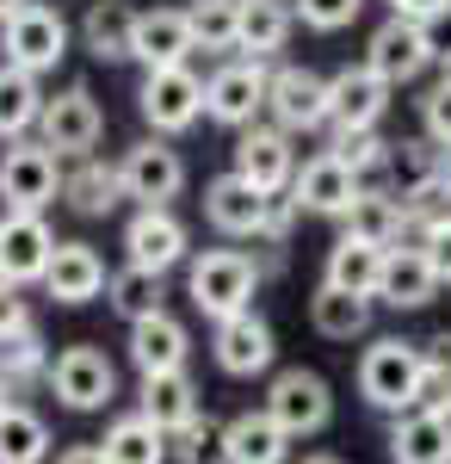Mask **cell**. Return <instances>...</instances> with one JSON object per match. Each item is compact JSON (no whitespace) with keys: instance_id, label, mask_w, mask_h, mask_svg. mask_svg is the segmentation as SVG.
I'll use <instances>...</instances> for the list:
<instances>
[{"instance_id":"obj_1","label":"cell","mask_w":451,"mask_h":464,"mask_svg":"<svg viewBox=\"0 0 451 464\" xmlns=\"http://www.w3.org/2000/svg\"><path fill=\"white\" fill-rule=\"evenodd\" d=\"M254 291H260V266L242 248H205L186 260V297H192V310L205 322L254 310Z\"/></svg>"},{"instance_id":"obj_2","label":"cell","mask_w":451,"mask_h":464,"mask_svg":"<svg viewBox=\"0 0 451 464\" xmlns=\"http://www.w3.org/2000/svg\"><path fill=\"white\" fill-rule=\"evenodd\" d=\"M420 372H427V347L402 341V334H383L359 353V396L378 415H408L420 402Z\"/></svg>"},{"instance_id":"obj_3","label":"cell","mask_w":451,"mask_h":464,"mask_svg":"<svg viewBox=\"0 0 451 464\" xmlns=\"http://www.w3.org/2000/svg\"><path fill=\"white\" fill-rule=\"evenodd\" d=\"M62 198V155L43 143V137H25V143H6L0 155V211H50Z\"/></svg>"},{"instance_id":"obj_4","label":"cell","mask_w":451,"mask_h":464,"mask_svg":"<svg viewBox=\"0 0 451 464\" xmlns=\"http://www.w3.org/2000/svg\"><path fill=\"white\" fill-rule=\"evenodd\" d=\"M43 384L56 391L62 409H74V415H100V409L118 402V365L105 359V347L74 341V347H62V353L50 359V378H43Z\"/></svg>"},{"instance_id":"obj_5","label":"cell","mask_w":451,"mask_h":464,"mask_svg":"<svg viewBox=\"0 0 451 464\" xmlns=\"http://www.w3.org/2000/svg\"><path fill=\"white\" fill-rule=\"evenodd\" d=\"M266 415L291 440H315V433H328V421H334V391H328V378L310 372V365H284V372H273V384H266Z\"/></svg>"},{"instance_id":"obj_6","label":"cell","mask_w":451,"mask_h":464,"mask_svg":"<svg viewBox=\"0 0 451 464\" xmlns=\"http://www.w3.org/2000/svg\"><path fill=\"white\" fill-rule=\"evenodd\" d=\"M137 111L155 137H179V130H192L205 118V81L192 74V63H179V69H142Z\"/></svg>"},{"instance_id":"obj_7","label":"cell","mask_w":451,"mask_h":464,"mask_svg":"<svg viewBox=\"0 0 451 464\" xmlns=\"http://www.w3.org/2000/svg\"><path fill=\"white\" fill-rule=\"evenodd\" d=\"M62 56H69V19L56 6H43V0H32L25 13H13L0 25V63H13V69L50 74V69H62Z\"/></svg>"},{"instance_id":"obj_8","label":"cell","mask_w":451,"mask_h":464,"mask_svg":"<svg viewBox=\"0 0 451 464\" xmlns=\"http://www.w3.org/2000/svg\"><path fill=\"white\" fill-rule=\"evenodd\" d=\"M266 100H273V69L254 63V56H235V63H223V69L205 81V118H210V124H223V130H247V124H260Z\"/></svg>"},{"instance_id":"obj_9","label":"cell","mask_w":451,"mask_h":464,"mask_svg":"<svg viewBox=\"0 0 451 464\" xmlns=\"http://www.w3.org/2000/svg\"><path fill=\"white\" fill-rule=\"evenodd\" d=\"M273 198L278 192H260L254 179H242L235 168L216 174L205 186V223L229 242H266V217H273Z\"/></svg>"},{"instance_id":"obj_10","label":"cell","mask_w":451,"mask_h":464,"mask_svg":"<svg viewBox=\"0 0 451 464\" xmlns=\"http://www.w3.org/2000/svg\"><path fill=\"white\" fill-rule=\"evenodd\" d=\"M118 174H124V198H137V211L149 205H174L186 192V161L168 137H142L118 155Z\"/></svg>"},{"instance_id":"obj_11","label":"cell","mask_w":451,"mask_h":464,"mask_svg":"<svg viewBox=\"0 0 451 464\" xmlns=\"http://www.w3.org/2000/svg\"><path fill=\"white\" fill-rule=\"evenodd\" d=\"M210 359H216V372H229V378H260V372H273V359H278L273 322L260 316V310L210 322Z\"/></svg>"},{"instance_id":"obj_12","label":"cell","mask_w":451,"mask_h":464,"mask_svg":"<svg viewBox=\"0 0 451 464\" xmlns=\"http://www.w3.org/2000/svg\"><path fill=\"white\" fill-rule=\"evenodd\" d=\"M365 63H371L389 87H408V81H420V74L439 63V50H433V37H427L420 19L389 13L378 32H371V44H365Z\"/></svg>"},{"instance_id":"obj_13","label":"cell","mask_w":451,"mask_h":464,"mask_svg":"<svg viewBox=\"0 0 451 464\" xmlns=\"http://www.w3.org/2000/svg\"><path fill=\"white\" fill-rule=\"evenodd\" d=\"M389 81H383L371 63H359V69H334L328 74V130L341 137V130H378L383 111H389Z\"/></svg>"},{"instance_id":"obj_14","label":"cell","mask_w":451,"mask_h":464,"mask_svg":"<svg viewBox=\"0 0 451 464\" xmlns=\"http://www.w3.org/2000/svg\"><path fill=\"white\" fill-rule=\"evenodd\" d=\"M37 137L56 149L62 161L93 155V149H100V137H105V111H100V100H93V87H62V93L43 106Z\"/></svg>"},{"instance_id":"obj_15","label":"cell","mask_w":451,"mask_h":464,"mask_svg":"<svg viewBox=\"0 0 451 464\" xmlns=\"http://www.w3.org/2000/svg\"><path fill=\"white\" fill-rule=\"evenodd\" d=\"M266 118L291 137H310V130H328V74L303 69V63H284L273 69V100H266Z\"/></svg>"},{"instance_id":"obj_16","label":"cell","mask_w":451,"mask_h":464,"mask_svg":"<svg viewBox=\"0 0 451 464\" xmlns=\"http://www.w3.org/2000/svg\"><path fill=\"white\" fill-rule=\"evenodd\" d=\"M124 260H137L149 273H174L192 260V229L179 223L174 205H149L124 223Z\"/></svg>"},{"instance_id":"obj_17","label":"cell","mask_w":451,"mask_h":464,"mask_svg":"<svg viewBox=\"0 0 451 464\" xmlns=\"http://www.w3.org/2000/svg\"><path fill=\"white\" fill-rule=\"evenodd\" d=\"M56 236H50V223L37 211H0V279L6 285H43V273H50V260H56Z\"/></svg>"},{"instance_id":"obj_18","label":"cell","mask_w":451,"mask_h":464,"mask_svg":"<svg viewBox=\"0 0 451 464\" xmlns=\"http://www.w3.org/2000/svg\"><path fill=\"white\" fill-rule=\"evenodd\" d=\"M365 192V179L352 174L347 161L334 155V149H321V155H310L303 168H297V179H291V198H297V211L303 217H341L352 211V198Z\"/></svg>"},{"instance_id":"obj_19","label":"cell","mask_w":451,"mask_h":464,"mask_svg":"<svg viewBox=\"0 0 451 464\" xmlns=\"http://www.w3.org/2000/svg\"><path fill=\"white\" fill-rule=\"evenodd\" d=\"M235 174L254 179L260 192H291V179H297L291 130H278V124H247V130H235Z\"/></svg>"},{"instance_id":"obj_20","label":"cell","mask_w":451,"mask_h":464,"mask_svg":"<svg viewBox=\"0 0 451 464\" xmlns=\"http://www.w3.org/2000/svg\"><path fill=\"white\" fill-rule=\"evenodd\" d=\"M124 353H130V365H137V378H155V372H186V359H192V328H186L174 310L142 316V322H130Z\"/></svg>"},{"instance_id":"obj_21","label":"cell","mask_w":451,"mask_h":464,"mask_svg":"<svg viewBox=\"0 0 451 464\" xmlns=\"http://www.w3.org/2000/svg\"><path fill=\"white\" fill-rule=\"evenodd\" d=\"M105 285H111V273H105V260H100L93 242H62L56 260H50V273H43L50 304H62V310H81V304L105 297Z\"/></svg>"},{"instance_id":"obj_22","label":"cell","mask_w":451,"mask_h":464,"mask_svg":"<svg viewBox=\"0 0 451 464\" xmlns=\"http://www.w3.org/2000/svg\"><path fill=\"white\" fill-rule=\"evenodd\" d=\"M198 50L186 6H142L137 13V63L142 69H179Z\"/></svg>"},{"instance_id":"obj_23","label":"cell","mask_w":451,"mask_h":464,"mask_svg":"<svg viewBox=\"0 0 451 464\" xmlns=\"http://www.w3.org/2000/svg\"><path fill=\"white\" fill-rule=\"evenodd\" d=\"M433 297H439V273H433L427 248H415V242H396V248H389V260H383L378 304H389V310H427Z\"/></svg>"},{"instance_id":"obj_24","label":"cell","mask_w":451,"mask_h":464,"mask_svg":"<svg viewBox=\"0 0 451 464\" xmlns=\"http://www.w3.org/2000/svg\"><path fill=\"white\" fill-rule=\"evenodd\" d=\"M137 13L130 0H93L81 19V50L100 63H137Z\"/></svg>"},{"instance_id":"obj_25","label":"cell","mask_w":451,"mask_h":464,"mask_svg":"<svg viewBox=\"0 0 451 464\" xmlns=\"http://www.w3.org/2000/svg\"><path fill=\"white\" fill-rule=\"evenodd\" d=\"M62 205L81 211V217H111L124 205V174H118V161L81 155L74 168H62Z\"/></svg>"},{"instance_id":"obj_26","label":"cell","mask_w":451,"mask_h":464,"mask_svg":"<svg viewBox=\"0 0 451 464\" xmlns=\"http://www.w3.org/2000/svg\"><path fill=\"white\" fill-rule=\"evenodd\" d=\"M341 223H347L341 236H359V242H371V248H396V242H408V211H402V192H389V186H365Z\"/></svg>"},{"instance_id":"obj_27","label":"cell","mask_w":451,"mask_h":464,"mask_svg":"<svg viewBox=\"0 0 451 464\" xmlns=\"http://www.w3.org/2000/svg\"><path fill=\"white\" fill-rule=\"evenodd\" d=\"M389 464H451V415L408 409L389 428Z\"/></svg>"},{"instance_id":"obj_28","label":"cell","mask_w":451,"mask_h":464,"mask_svg":"<svg viewBox=\"0 0 451 464\" xmlns=\"http://www.w3.org/2000/svg\"><path fill=\"white\" fill-rule=\"evenodd\" d=\"M100 446L111 464H174V433L161 428V421H149L142 409L137 415H118Z\"/></svg>"},{"instance_id":"obj_29","label":"cell","mask_w":451,"mask_h":464,"mask_svg":"<svg viewBox=\"0 0 451 464\" xmlns=\"http://www.w3.org/2000/svg\"><path fill=\"white\" fill-rule=\"evenodd\" d=\"M137 409L149 415V421H161L168 433H179L186 421H198V415H205V402H198V384H192V372H155V378H142Z\"/></svg>"},{"instance_id":"obj_30","label":"cell","mask_w":451,"mask_h":464,"mask_svg":"<svg viewBox=\"0 0 451 464\" xmlns=\"http://www.w3.org/2000/svg\"><path fill=\"white\" fill-rule=\"evenodd\" d=\"M43 74H25L13 63H0V143H25L37 124H43Z\"/></svg>"},{"instance_id":"obj_31","label":"cell","mask_w":451,"mask_h":464,"mask_svg":"<svg viewBox=\"0 0 451 464\" xmlns=\"http://www.w3.org/2000/svg\"><path fill=\"white\" fill-rule=\"evenodd\" d=\"M383 260H389V248H371V242H359V236H341V242L328 248V260H321V285H341V291H359V297H378Z\"/></svg>"},{"instance_id":"obj_32","label":"cell","mask_w":451,"mask_h":464,"mask_svg":"<svg viewBox=\"0 0 451 464\" xmlns=\"http://www.w3.org/2000/svg\"><path fill=\"white\" fill-rule=\"evenodd\" d=\"M284 459H291V433L266 415V402L229 415V464H284Z\"/></svg>"},{"instance_id":"obj_33","label":"cell","mask_w":451,"mask_h":464,"mask_svg":"<svg viewBox=\"0 0 451 464\" xmlns=\"http://www.w3.org/2000/svg\"><path fill=\"white\" fill-rule=\"evenodd\" d=\"M371 304H378V297H359V291H341V285H315L310 328L321 341H359V334L371 328Z\"/></svg>"},{"instance_id":"obj_34","label":"cell","mask_w":451,"mask_h":464,"mask_svg":"<svg viewBox=\"0 0 451 464\" xmlns=\"http://www.w3.org/2000/svg\"><path fill=\"white\" fill-rule=\"evenodd\" d=\"M291 25H297V6H284V0H242V56L254 63H273L278 50L291 44Z\"/></svg>"},{"instance_id":"obj_35","label":"cell","mask_w":451,"mask_h":464,"mask_svg":"<svg viewBox=\"0 0 451 464\" xmlns=\"http://www.w3.org/2000/svg\"><path fill=\"white\" fill-rule=\"evenodd\" d=\"M105 304L118 310L124 322H142V316H161L168 310V273H149L137 260H124L105 285Z\"/></svg>"},{"instance_id":"obj_36","label":"cell","mask_w":451,"mask_h":464,"mask_svg":"<svg viewBox=\"0 0 451 464\" xmlns=\"http://www.w3.org/2000/svg\"><path fill=\"white\" fill-rule=\"evenodd\" d=\"M402 211H408V242L427 248L439 229H451V179L433 174V179H420V186H408L402 192Z\"/></svg>"},{"instance_id":"obj_37","label":"cell","mask_w":451,"mask_h":464,"mask_svg":"<svg viewBox=\"0 0 451 464\" xmlns=\"http://www.w3.org/2000/svg\"><path fill=\"white\" fill-rule=\"evenodd\" d=\"M50 459V428H43V415L25 409V402H13L6 415H0V464H43Z\"/></svg>"},{"instance_id":"obj_38","label":"cell","mask_w":451,"mask_h":464,"mask_svg":"<svg viewBox=\"0 0 451 464\" xmlns=\"http://www.w3.org/2000/svg\"><path fill=\"white\" fill-rule=\"evenodd\" d=\"M186 13H192V37H198V50L229 56V50L242 44V0H192Z\"/></svg>"},{"instance_id":"obj_39","label":"cell","mask_w":451,"mask_h":464,"mask_svg":"<svg viewBox=\"0 0 451 464\" xmlns=\"http://www.w3.org/2000/svg\"><path fill=\"white\" fill-rule=\"evenodd\" d=\"M0 378H6L13 391H19V384H32V378H50V341L37 334V322L0 341Z\"/></svg>"},{"instance_id":"obj_40","label":"cell","mask_w":451,"mask_h":464,"mask_svg":"<svg viewBox=\"0 0 451 464\" xmlns=\"http://www.w3.org/2000/svg\"><path fill=\"white\" fill-rule=\"evenodd\" d=\"M328 149H334V155H341V161H347L365 186H378V179L396 168V143H383L378 130H341Z\"/></svg>"},{"instance_id":"obj_41","label":"cell","mask_w":451,"mask_h":464,"mask_svg":"<svg viewBox=\"0 0 451 464\" xmlns=\"http://www.w3.org/2000/svg\"><path fill=\"white\" fill-rule=\"evenodd\" d=\"M174 464H229V421H186L174 433Z\"/></svg>"},{"instance_id":"obj_42","label":"cell","mask_w":451,"mask_h":464,"mask_svg":"<svg viewBox=\"0 0 451 464\" xmlns=\"http://www.w3.org/2000/svg\"><path fill=\"white\" fill-rule=\"evenodd\" d=\"M415 409L451 415V334L427 341V372H420V402H415Z\"/></svg>"},{"instance_id":"obj_43","label":"cell","mask_w":451,"mask_h":464,"mask_svg":"<svg viewBox=\"0 0 451 464\" xmlns=\"http://www.w3.org/2000/svg\"><path fill=\"white\" fill-rule=\"evenodd\" d=\"M439 155H446V149L433 143V137L396 143V168H389V174H402V192H408V186H420V179H433V174H439Z\"/></svg>"},{"instance_id":"obj_44","label":"cell","mask_w":451,"mask_h":464,"mask_svg":"<svg viewBox=\"0 0 451 464\" xmlns=\"http://www.w3.org/2000/svg\"><path fill=\"white\" fill-rule=\"evenodd\" d=\"M291 6H297V19L310 32H347L352 19L365 13V0H291Z\"/></svg>"},{"instance_id":"obj_45","label":"cell","mask_w":451,"mask_h":464,"mask_svg":"<svg viewBox=\"0 0 451 464\" xmlns=\"http://www.w3.org/2000/svg\"><path fill=\"white\" fill-rule=\"evenodd\" d=\"M420 137H433L439 149H451V81L427 87V100H420Z\"/></svg>"},{"instance_id":"obj_46","label":"cell","mask_w":451,"mask_h":464,"mask_svg":"<svg viewBox=\"0 0 451 464\" xmlns=\"http://www.w3.org/2000/svg\"><path fill=\"white\" fill-rule=\"evenodd\" d=\"M19 328H32V310H25L19 285H6V279H0V341H6V334H19Z\"/></svg>"},{"instance_id":"obj_47","label":"cell","mask_w":451,"mask_h":464,"mask_svg":"<svg viewBox=\"0 0 451 464\" xmlns=\"http://www.w3.org/2000/svg\"><path fill=\"white\" fill-rule=\"evenodd\" d=\"M389 13H402V19H439V13H451V0H389Z\"/></svg>"},{"instance_id":"obj_48","label":"cell","mask_w":451,"mask_h":464,"mask_svg":"<svg viewBox=\"0 0 451 464\" xmlns=\"http://www.w3.org/2000/svg\"><path fill=\"white\" fill-rule=\"evenodd\" d=\"M427 260H433V273H439V285H451V229H439V236L427 242Z\"/></svg>"},{"instance_id":"obj_49","label":"cell","mask_w":451,"mask_h":464,"mask_svg":"<svg viewBox=\"0 0 451 464\" xmlns=\"http://www.w3.org/2000/svg\"><path fill=\"white\" fill-rule=\"evenodd\" d=\"M56 464H111V459H105L100 440H81V446H69V452H62Z\"/></svg>"},{"instance_id":"obj_50","label":"cell","mask_w":451,"mask_h":464,"mask_svg":"<svg viewBox=\"0 0 451 464\" xmlns=\"http://www.w3.org/2000/svg\"><path fill=\"white\" fill-rule=\"evenodd\" d=\"M427 37H433V50H439V63H446V56H451V13L427 19Z\"/></svg>"},{"instance_id":"obj_51","label":"cell","mask_w":451,"mask_h":464,"mask_svg":"<svg viewBox=\"0 0 451 464\" xmlns=\"http://www.w3.org/2000/svg\"><path fill=\"white\" fill-rule=\"evenodd\" d=\"M25 6H32V0H0V25H6L13 13H25Z\"/></svg>"},{"instance_id":"obj_52","label":"cell","mask_w":451,"mask_h":464,"mask_svg":"<svg viewBox=\"0 0 451 464\" xmlns=\"http://www.w3.org/2000/svg\"><path fill=\"white\" fill-rule=\"evenodd\" d=\"M303 464H347V459H334V452H310Z\"/></svg>"},{"instance_id":"obj_53","label":"cell","mask_w":451,"mask_h":464,"mask_svg":"<svg viewBox=\"0 0 451 464\" xmlns=\"http://www.w3.org/2000/svg\"><path fill=\"white\" fill-rule=\"evenodd\" d=\"M6 409H13V384L0 378V415H6Z\"/></svg>"},{"instance_id":"obj_54","label":"cell","mask_w":451,"mask_h":464,"mask_svg":"<svg viewBox=\"0 0 451 464\" xmlns=\"http://www.w3.org/2000/svg\"><path fill=\"white\" fill-rule=\"evenodd\" d=\"M439 174H446V179H451V149H446V155H439Z\"/></svg>"},{"instance_id":"obj_55","label":"cell","mask_w":451,"mask_h":464,"mask_svg":"<svg viewBox=\"0 0 451 464\" xmlns=\"http://www.w3.org/2000/svg\"><path fill=\"white\" fill-rule=\"evenodd\" d=\"M439 69H446V74H439V81H451V56H446V63H439Z\"/></svg>"}]
</instances>
